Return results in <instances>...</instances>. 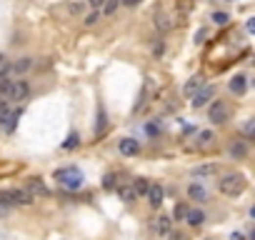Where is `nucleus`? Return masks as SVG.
I'll use <instances>...</instances> for the list:
<instances>
[{
	"label": "nucleus",
	"instance_id": "1",
	"mask_svg": "<svg viewBox=\"0 0 255 240\" xmlns=\"http://www.w3.org/2000/svg\"><path fill=\"white\" fill-rule=\"evenodd\" d=\"M245 175L243 173H228V175H223L218 180V188L223 195H228V198H238V195L245 190Z\"/></svg>",
	"mask_w": 255,
	"mask_h": 240
},
{
	"label": "nucleus",
	"instance_id": "2",
	"mask_svg": "<svg viewBox=\"0 0 255 240\" xmlns=\"http://www.w3.org/2000/svg\"><path fill=\"white\" fill-rule=\"evenodd\" d=\"M0 203L3 205H30L33 198L25 188H8V190H0Z\"/></svg>",
	"mask_w": 255,
	"mask_h": 240
},
{
	"label": "nucleus",
	"instance_id": "3",
	"mask_svg": "<svg viewBox=\"0 0 255 240\" xmlns=\"http://www.w3.org/2000/svg\"><path fill=\"white\" fill-rule=\"evenodd\" d=\"M55 178L63 188H68V190H80L83 188V173L78 168H63L55 173Z\"/></svg>",
	"mask_w": 255,
	"mask_h": 240
},
{
	"label": "nucleus",
	"instance_id": "4",
	"mask_svg": "<svg viewBox=\"0 0 255 240\" xmlns=\"http://www.w3.org/2000/svg\"><path fill=\"white\" fill-rule=\"evenodd\" d=\"M208 118H210V123H225L230 118V105L225 100H215L208 110Z\"/></svg>",
	"mask_w": 255,
	"mask_h": 240
},
{
	"label": "nucleus",
	"instance_id": "5",
	"mask_svg": "<svg viewBox=\"0 0 255 240\" xmlns=\"http://www.w3.org/2000/svg\"><path fill=\"white\" fill-rule=\"evenodd\" d=\"M25 190L30 193V198H33V200H35V198H48V195H50L48 185L42 183L40 178H30V180L25 183Z\"/></svg>",
	"mask_w": 255,
	"mask_h": 240
},
{
	"label": "nucleus",
	"instance_id": "6",
	"mask_svg": "<svg viewBox=\"0 0 255 240\" xmlns=\"http://www.w3.org/2000/svg\"><path fill=\"white\" fill-rule=\"evenodd\" d=\"M212 98H215V85H203V88L195 93V98H193V108H203Z\"/></svg>",
	"mask_w": 255,
	"mask_h": 240
},
{
	"label": "nucleus",
	"instance_id": "7",
	"mask_svg": "<svg viewBox=\"0 0 255 240\" xmlns=\"http://www.w3.org/2000/svg\"><path fill=\"white\" fill-rule=\"evenodd\" d=\"M28 93H30V88H28L25 80H13L10 93H8V100H25Z\"/></svg>",
	"mask_w": 255,
	"mask_h": 240
},
{
	"label": "nucleus",
	"instance_id": "8",
	"mask_svg": "<svg viewBox=\"0 0 255 240\" xmlns=\"http://www.w3.org/2000/svg\"><path fill=\"white\" fill-rule=\"evenodd\" d=\"M220 173V165L218 163H205V165H198L193 168V178H212Z\"/></svg>",
	"mask_w": 255,
	"mask_h": 240
},
{
	"label": "nucleus",
	"instance_id": "9",
	"mask_svg": "<svg viewBox=\"0 0 255 240\" xmlns=\"http://www.w3.org/2000/svg\"><path fill=\"white\" fill-rule=\"evenodd\" d=\"M118 148H120L123 155H128V158H130V155H138V153H140V143L133 140V138H123V140L118 143Z\"/></svg>",
	"mask_w": 255,
	"mask_h": 240
},
{
	"label": "nucleus",
	"instance_id": "10",
	"mask_svg": "<svg viewBox=\"0 0 255 240\" xmlns=\"http://www.w3.org/2000/svg\"><path fill=\"white\" fill-rule=\"evenodd\" d=\"M203 85H205V83H203V75L190 78V80L185 83V88H183V95H185V98H195V93L203 88Z\"/></svg>",
	"mask_w": 255,
	"mask_h": 240
},
{
	"label": "nucleus",
	"instance_id": "11",
	"mask_svg": "<svg viewBox=\"0 0 255 240\" xmlns=\"http://www.w3.org/2000/svg\"><path fill=\"white\" fill-rule=\"evenodd\" d=\"M150 228H153V233H158V235H168V233H170V218H168V215H158V218H153Z\"/></svg>",
	"mask_w": 255,
	"mask_h": 240
},
{
	"label": "nucleus",
	"instance_id": "12",
	"mask_svg": "<svg viewBox=\"0 0 255 240\" xmlns=\"http://www.w3.org/2000/svg\"><path fill=\"white\" fill-rule=\"evenodd\" d=\"M248 90V80H245V75H235L230 80V93H235V95H243Z\"/></svg>",
	"mask_w": 255,
	"mask_h": 240
},
{
	"label": "nucleus",
	"instance_id": "13",
	"mask_svg": "<svg viewBox=\"0 0 255 240\" xmlns=\"http://www.w3.org/2000/svg\"><path fill=\"white\" fill-rule=\"evenodd\" d=\"M215 145V133H210V130H203V133L198 135V148L200 150H208Z\"/></svg>",
	"mask_w": 255,
	"mask_h": 240
},
{
	"label": "nucleus",
	"instance_id": "14",
	"mask_svg": "<svg viewBox=\"0 0 255 240\" xmlns=\"http://www.w3.org/2000/svg\"><path fill=\"white\" fill-rule=\"evenodd\" d=\"M148 200H150L153 208H160V203H163V188L160 185H150V190H148Z\"/></svg>",
	"mask_w": 255,
	"mask_h": 240
},
{
	"label": "nucleus",
	"instance_id": "15",
	"mask_svg": "<svg viewBox=\"0 0 255 240\" xmlns=\"http://www.w3.org/2000/svg\"><path fill=\"white\" fill-rule=\"evenodd\" d=\"M20 113H23V110H15V113H8V118H5L3 123H0V128H3V130H5V133H13V130H15V123L20 120Z\"/></svg>",
	"mask_w": 255,
	"mask_h": 240
},
{
	"label": "nucleus",
	"instance_id": "16",
	"mask_svg": "<svg viewBox=\"0 0 255 240\" xmlns=\"http://www.w3.org/2000/svg\"><path fill=\"white\" fill-rule=\"evenodd\" d=\"M118 195H120V200H123V203H133V200L138 198L135 188H130V185H120V188H118Z\"/></svg>",
	"mask_w": 255,
	"mask_h": 240
},
{
	"label": "nucleus",
	"instance_id": "17",
	"mask_svg": "<svg viewBox=\"0 0 255 240\" xmlns=\"http://www.w3.org/2000/svg\"><path fill=\"white\" fill-rule=\"evenodd\" d=\"M188 225H193V228H198V225H203V220H205V215H203V210H188Z\"/></svg>",
	"mask_w": 255,
	"mask_h": 240
},
{
	"label": "nucleus",
	"instance_id": "18",
	"mask_svg": "<svg viewBox=\"0 0 255 240\" xmlns=\"http://www.w3.org/2000/svg\"><path fill=\"white\" fill-rule=\"evenodd\" d=\"M188 195H190V200H200V203L208 198L203 185H190V188H188Z\"/></svg>",
	"mask_w": 255,
	"mask_h": 240
},
{
	"label": "nucleus",
	"instance_id": "19",
	"mask_svg": "<svg viewBox=\"0 0 255 240\" xmlns=\"http://www.w3.org/2000/svg\"><path fill=\"white\" fill-rule=\"evenodd\" d=\"M245 153H248V148H245L243 143H233V145H230V155L235 158V160L245 158Z\"/></svg>",
	"mask_w": 255,
	"mask_h": 240
},
{
	"label": "nucleus",
	"instance_id": "20",
	"mask_svg": "<svg viewBox=\"0 0 255 240\" xmlns=\"http://www.w3.org/2000/svg\"><path fill=\"white\" fill-rule=\"evenodd\" d=\"M243 135H245L250 143H255V118H250V120L243 125Z\"/></svg>",
	"mask_w": 255,
	"mask_h": 240
},
{
	"label": "nucleus",
	"instance_id": "21",
	"mask_svg": "<svg viewBox=\"0 0 255 240\" xmlns=\"http://www.w3.org/2000/svg\"><path fill=\"white\" fill-rule=\"evenodd\" d=\"M133 188H135V193H138V195H148V190H150V183H148L145 178H138Z\"/></svg>",
	"mask_w": 255,
	"mask_h": 240
},
{
	"label": "nucleus",
	"instance_id": "22",
	"mask_svg": "<svg viewBox=\"0 0 255 240\" xmlns=\"http://www.w3.org/2000/svg\"><path fill=\"white\" fill-rule=\"evenodd\" d=\"M100 133H105V110L103 108L98 110V125H95V135H100Z\"/></svg>",
	"mask_w": 255,
	"mask_h": 240
},
{
	"label": "nucleus",
	"instance_id": "23",
	"mask_svg": "<svg viewBox=\"0 0 255 240\" xmlns=\"http://www.w3.org/2000/svg\"><path fill=\"white\" fill-rule=\"evenodd\" d=\"M155 25H158L160 33H168V30H170V23H168L165 15H158V18H155Z\"/></svg>",
	"mask_w": 255,
	"mask_h": 240
},
{
	"label": "nucleus",
	"instance_id": "24",
	"mask_svg": "<svg viewBox=\"0 0 255 240\" xmlns=\"http://www.w3.org/2000/svg\"><path fill=\"white\" fill-rule=\"evenodd\" d=\"M10 85H13V80H10V78H0V95H5V98H8Z\"/></svg>",
	"mask_w": 255,
	"mask_h": 240
},
{
	"label": "nucleus",
	"instance_id": "25",
	"mask_svg": "<svg viewBox=\"0 0 255 240\" xmlns=\"http://www.w3.org/2000/svg\"><path fill=\"white\" fill-rule=\"evenodd\" d=\"M175 218H178V220H185V218H188V205L185 203H178L175 205Z\"/></svg>",
	"mask_w": 255,
	"mask_h": 240
},
{
	"label": "nucleus",
	"instance_id": "26",
	"mask_svg": "<svg viewBox=\"0 0 255 240\" xmlns=\"http://www.w3.org/2000/svg\"><path fill=\"white\" fill-rule=\"evenodd\" d=\"M78 143H80V140H78V135H75V133H70V135H68V140L63 143V148H65V150H73V148H78Z\"/></svg>",
	"mask_w": 255,
	"mask_h": 240
},
{
	"label": "nucleus",
	"instance_id": "27",
	"mask_svg": "<svg viewBox=\"0 0 255 240\" xmlns=\"http://www.w3.org/2000/svg\"><path fill=\"white\" fill-rule=\"evenodd\" d=\"M228 13H212V23H218V25H225L228 23Z\"/></svg>",
	"mask_w": 255,
	"mask_h": 240
},
{
	"label": "nucleus",
	"instance_id": "28",
	"mask_svg": "<svg viewBox=\"0 0 255 240\" xmlns=\"http://www.w3.org/2000/svg\"><path fill=\"white\" fill-rule=\"evenodd\" d=\"M145 133L155 138V135L160 133V128H158V123H148V125H145Z\"/></svg>",
	"mask_w": 255,
	"mask_h": 240
},
{
	"label": "nucleus",
	"instance_id": "29",
	"mask_svg": "<svg viewBox=\"0 0 255 240\" xmlns=\"http://www.w3.org/2000/svg\"><path fill=\"white\" fill-rule=\"evenodd\" d=\"M118 8V0H105V15H113Z\"/></svg>",
	"mask_w": 255,
	"mask_h": 240
},
{
	"label": "nucleus",
	"instance_id": "30",
	"mask_svg": "<svg viewBox=\"0 0 255 240\" xmlns=\"http://www.w3.org/2000/svg\"><path fill=\"white\" fill-rule=\"evenodd\" d=\"M103 185H105V188H108V190H110V188H115V175H113V173H108V175H105V180H103Z\"/></svg>",
	"mask_w": 255,
	"mask_h": 240
},
{
	"label": "nucleus",
	"instance_id": "31",
	"mask_svg": "<svg viewBox=\"0 0 255 240\" xmlns=\"http://www.w3.org/2000/svg\"><path fill=\"white\" fill-rule=\"evenodd\" d=\"M8 113H10V110H8V103L3 100V103H0V123H3V120L8 118Z\"/></svg>",
	"mask_w": 255,
	"mask_h": 240
},
{
	"label": "nucleus",
	"instance_id": "32",
	"mask_svg": "<svg viewBox=\"0 0 255 240\" xmlns=\"http://www.w3.org/2000/svg\"><path fill=\"white\" fill-rule=\"evenodd\" d=\"M98 18H100V15H98V10H95V13H90L88 18H85V23H88V25H93V23H98Z\"/></svg>",
	"mask_w": 255,
	"mask_h": 240
},
{
	"label": "nucleus",
	"instance_id": "33",
	"mask_svg": "<svg viewBox=\"0 0 255 240\" xmlns=\"http://www.w3.org/2000/svg\"><path fill=\"white\" fill-rule=\"evenodd\" d=\"M245 28H248V33H253V35H255V18H250V20H248V25H245Z\"/></svg>",
	"mask_w": 255,
	"mask_h": 240
},
{
	"label": "nucleus",
	"instance_id": "34",
	"mask_svg": "<svg viewBox=\"0 0 255 240\" xmlns=\"http://www.w3.org/2000/svg\"><path fill=\"white\" fill-rule=\"evenodd\" d=\"M90 5H93V8H95V10H98V8H100V5H105V0H90Z\"/></svg>",
	"mask_w": 255,
	"mask_h": 240
},
{
	"label": "nucleus",
	"instance_id": "35",
	"mask_svg": "<svg viewBox=\"0 0 255 240\" xmlns=\"http://www.w3.org/2000/svg\"><path fill=\"white\" fill-rule=\"evenodd\" d=\"M123 3H125L128 8H133V5H138V3H140V0H123Z\"/></svg>",
	"mask_w": 255,
	"mask_h": 240
},
{
	"label": "nucleus",
	"instance_id": "36",
	"mask_svg": "<svg viewBox=\"0 0 255 240\" xmlns=\"http://www.w3.org/2000/svg\"><path fill=\"white\" fill-rule=\"evenodd\" d=\"M5 213H8V205H3V203H0V218H5Z\"/></svg>",
	"mask_w": 255,
	"mask_h": 240
},
{
	"label": "nucleus",
	"instance_id": "37",
	"mask_svg": "<svg viewBox=\"0 0 255 240\" xmlns=\"http://www.w3.org/2000/svg\"><path fill=\"white\" fill-rule=\"evenodd\" d=\"M3 68H5V58L0 55V73H3Z\"/></svg>",
	"mask_w": 255,
	"mask_h": 240
},
{
	"label": "nucleus",
	"instance_id": "38",
	"mask_svg": "<svg viewBox=\"0 0 255 240\" xmlns=\"http://www.w3.org/2000/svg\"><path fill=\"white\" fill-rule=\"evenodd\" d=\"M230 240H243V235H240V233H233V238H230Z\"/></svg>",
	"mask_w": 255,
	"mask_h": 240
},
{
	"label": "nucleus",
	"instance_id": "39",
	"mask_svg": "<svg viewBox=\"0 0 255 240\" xmlns=\"http://www.w3.org/2000/svg\"><path fill=\"white\" fill-rule=\"evenodd\" d=\"M173 240H188V238H185V235H180V233H178V235H173Z\"/></svg>",
	"mask_w": 255,
	"mask_h": 240
},
{
	"label": "nucleus",
	"instance_id": "40",
	"mask_svg": "<svg viewBox=\"0 0 255 240\" xmlns=\"http://www.w3.org/2000/svg\"><path fill=\"white\" fill-rule=\"evenodd\" d=\"M250 240H255V228H253V230H250Z\"/></svg>",
	"mask_w": 255,
	"mask_h": 240
},
{
	"label": "nucleus",
	"instance_id": "41",
	"mask_svg": "<svg viewBox=\"0 0 255 240\" xmlns=\"http://www.w3.org/2000/svg\"><path fill=\"white\" fill-rule=\"evenodd\" d=\"M250 215H253V218H255V205H253V208H250Z\"/></svg>",
	"mask_w": 255,
	"mask_h": 240
}]
</instances>
